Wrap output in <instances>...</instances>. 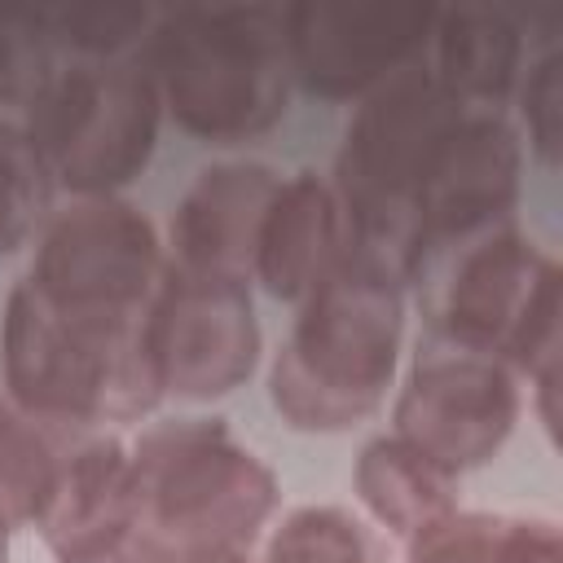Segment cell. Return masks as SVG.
<instances>
[{
    "label": "cell",
    "mask_w": 563,
    "mask_h": 563,
    "mask_svg": "<svg viewBox=\"0 0 563 563\" xmlns=\"http://www.w3.org/2000/svg\"><path fill=\"white\" fill-rule=\"evenodd\" d=\"M405 347V277L374 255H347L299 299L268 365V400L295 431H347L396 387Z\"/></svg>",
    "instance_id": "obj_1"
},
{
    "label": "cell",
    "mask_w": 563,
    "mask_h": 563,
    "mask_svg": "<svg viewBox=\"0 0 563 563\" xmlns=\"http://www.w3.org/2000/svg\"><path fill=\"white\" fill-rule=\"evenodd\" d=\"M0 369L9 400L35 422H132L163 396L150 317L62 308L26 277L4 299Z\"/></svg>",
    "instance_id": "obj_2"
},
{
    "label": "cell",
    "mask_w": 563,
    "mask_h": 563,
    "mask_svg": "<svg viewBox=\"0 0 563 563\" xmlns=\"http://www.w3.org/2000/svg\"><path fill=\"white\" fill-rule=\"evenodd\" d=\"M163 114L198 141L233 145L282 123L295 88L282 9L185 4L145 40Z\"/></svg>",
    "instance_id": "obj_3"
},
{
    "label": "cell",
    "mask_w": 563,
    "mask_h": 563,
    "mask_svg": "<svg viewBox=\"0 0 563 563\" xmlns=\"http://www.w3.org/2000/svg\"><path fill=\"white\" fill-rule=\"evenodd\" d=\"M462 110L466 106L449 97L427 66H409L361 97L347 119L330 185L347 216L352 246L405 282L427 264L418 242V189Z\"/></svg>",
    "instance_id": "obj_4"
},
{
    "label": "cell",
    "mask_w": 563,
    "mask_h": 563,
    "mask_svg": "<svg viewBox=\"0 0 563 563\" xmlns=\"http://www.w3.org/2000/svg\"><path fill=\"white\" fill-rule=\"evenodd\" d=\"M136 537L163 559L242 550L277 510V475L220 418H176L132 444Z\"/></svg>",
    "instance_id": "obj_5"
},
{
    "label": "cell",
    "mask_w": 563,
    "mask_h": 563,
    "mask_svg": "<svg viewBox=\"0 0 563 563\" xmlns=\"http://www.w3.org/2000/svg\"><path fill=\"white\" fill-rule=\"evenodd\" d=\"M22 128L53 185L79 198H110L150 167L163 101L145 57L70 62L26 106Z\"/></svg>",
    "instance_id": "obj_6"
},
{
    "label": "cell",
    "mask_w": 563,
    "mask_h": 563,
    "mask_svg": "<svg viewBox=\"0 0 563 563\" xmlns=\"http://www.w3.org/2000/svg\"><path fill=\"white\" fill-rule=\"evenodd\" d=\"M440 339L506 361L519 378L559 361L563 273L528 233L501 224L462 242L440 286Z\"/></svg>",
    "instance_id": "obj_7"
},
{
    "label": "cell",
    "mask_w": 563,
    "mask_h": 563,
    "mask_svg": "<svg viewBox=\"0 0 563 563\" xmlns=\"http://www.w3.org/2000/svg\"><path fill=\"white\" fill-rule=\"evenodd\" d=\"M172 260L154 220L123 198H79L35 242L26 282L79 312L150 317Z\"/></svg>",
    "instance_id": "obj_8"
},
{
    "label": "cell",
    "mask_w": 563,
    "mask_h": 563,
    "mask_svg": "<svg viewBox=\"0 0 563 563\" xmlns=\"http://www.w3.org/2000/svg\"><path fill=\"white\" fill-rule=\"evenodd\" d=\"M519 409V374L506 361L435 339L418 352L396 391L391 435L440 471L462 475L501 453Z\"/></svg>",
    "instance_id": "obj_9"
},
{
    "label": "cell",
    "mask_w": 563,
    "mask_h": 563,
    "mask_svg": "<svg viewBox=\"0 0 563 563\" xmlns=\"http://www.w3.org/2000/svg\"><path fill=\"white\" fill-rule=\"evenodd\" d=\"M264 352L251 286L172 264L150 312V356L163 396L220 400L238 391Z\"/></svg>",
    "instance_id": "obj_10"
},
{
    "label": "cell",
    "mask_w": 563,
    "mask_h": 563,
    "mask_svg": "<svg viewBox=\"0 0 563 563\" xmlns=\"http://www.w3.org/2000/svg\"><path fill=\"white\" fill-rule=\"evenodd\" d=\"M435 4L352 0L282 9L295 84L321 101H361L431 44Z\"/></svg>",
    "instance_id": "obj_11"
},
{
    "label": "cell",
    "mask_w": 563,
    "mask_h": 563,
    "mask_svg": "<svg viewBox=\"0 0 563 563\" xmlns=\"http://www.w3.org/2000/svg\"><path fill=\"white\" fill-rule=\"evenodd\" d=\"M523 185V136L501 110H462L418 189L422 255L501 229Z\"/></svg>",
    "instance_id": "obj_12"
},
{
    "label": "cell",
    "mask_w": 563,
    "mask_h": 563,
    "mask_svg": "<svg viewBox=\"0 0 563 563\" xmlns=\"http://www.w3.org/2000/svg\"><path fill=\"white\" fill-rule=\"evenodd\" d=\"M277 189L282 172L255 158L202 167L172 216V264L251 286L260 229Z\"/></svg>",
    "instance_id": "obj_13"
},
{
    "label": "cell",
    "mask_w": 563,
    "mask_h": 563,
    "mask_svg": "<svg viewBox=\"0 0 563 563\" xmlns=\"http://www.w3.org/2000/svg\"><path fill=\"white\" fill-rule=\"evenodd\" d=\"M35 528L57 563H75L128 541L136 532L132 449L114 435H97L75 453L57 457Z\"/></svg>",
    "instance_id": "obj_14"
},
{
    "label": "cell",
    "mask_w": 563,
    "mask_h": 563,
    "mask_svg": "<svg viewBox=\"0 0 563 563\" xmlns=\"http://www.w3.org/2000/svg\"><path fill=\"white\" fill-rule=\"evenodd\" d=\"M347 246H352V229L334 185L317 172L282 176V189L260 229L251 282H260L273 299L299 303L347 255Z\"/></svg>",
    "instance_id": "obj_15"
},
{
    "label": "cell",
    "mask_w": 563,
    "mask_h": 563,
    "mask_svg": "<svg viewBox=\"0 0 563 563\" xmlns=\"http://www.w3.org/2000/svg\"><path fill=\"white\" fill-rule=\"evenodd\" d=\"M435 84L471 110H501L523 79V26L506 9L453 4L435 13L431 66Z\"/></svg>",
    "instance_id": "obj_16"
},
{
    "label": "cell",
    "mask_w": 563,
    "mask_h": 563,
    "mask_svg": "<svg viewBox=\"0 0 563 563\" xmlns=\"http://www.w3.org/2000/svg\"><path fill=\"white\" fill-rule=\"evenodd\" d=\"M352 484L369 519L400 541H413L457 510V475L440 471L396 435H378L361 449Z\"/></svg>",
    "instance_id": "obj_17"
},
{
    "label": "cell",
    "mask_w": 563,
    "mask_h": 563,
    "mask_svg": "<svg viewBox=\"0 0 563 563\" xmlns=\"http://www.w3.org/2000/svg\"><path fill=\"white\" fill-rule=\"evenodd\" d=\"M405 545V563H563L559 523L541 515L453 510Z\"/></svg>",
    "instance_id": "obj_18"
},
{
    "label": "cell",
    "mask_w": 563,
    "mask_h": 563,
    "mask_svg": "<svg viewBox=\"0 0 563 563\" xmlns=\"http://www.w3.org/2000/svg\"><path fill=\"white\" fill-rule=\"evenodd\" d=\"M53 471H57V453L35 427V418L22 413L9 396H0V537L4 541L18 528H35Z\"/></svg>",
    "instance_id": "obj_19"
},
{
    "label": "cell",
    "mask_w": 563,
    "mask_h": 563,
    "mask_svg": "<svg viewBox=\"0 0 563 563\" xmlns=\"http://www.w3.org/2000/svg\"><path fill=\"white\" fill-rule=\"evenodd\" d=\"M260 563H378V541L352 510L308 501L282 515Z\"/></svg>",
    "instance_id": "obj_20"
},
{
    "label": "cell",
    "mask_w": 563,
    "mask_h": 563,
    "mask_svg": "<svg viewBox=\"0 0 563 563\" xmlns=\"http://www.w3.org/2000/svg\"><path fill=\"white\" fill-rule=\"evenodd\" d=\"M53 48H70L75 62H119L132 57L136 44L150 40L158 13L141 4H70V9H44Z\"/></svg>",
    "instance_id": "obj_21"
},
{
    "label": "cell",
    "mask_w": 563,
    "mask_h": 563,
    "mask_svg": "<svg viewBox=\"0 0 563 563\" xmlns=\"http://www.w3.org/2000/svg\"><path fill=\"white\" fill-rule=\"evenodd\" d=\"M48 167L26 128L0 114V255L22 246L48 211Z\"/></svg>",
    "instance_id": "obj_22"
},
{
    "label": "cell",
    "mask_w": 563,
    "mask_h": 563,
    "mask_svg": "<svg viewBox=\"0 0 563 563\" xmlns=\"http://www.w3.org/2000/svg\"><path fill=\"white\" fill-rule=\"evenodd\" d=\"M53 40L40 13H0V106H31L53 79Z\"/></svg>",
    "instance_id": "obj_23"
},
{
    "label": "cell",
    "mask_w": 563,
    "mask_h": 563,
    "mask_svg": "<svg viewBox=\"0 0 563 563\" xmlns=\"http://www.w3.org/2000/svg\"><path fill=\"white\" fill-rule=\"evenodd\" d=\"M519 114L528 132V150L559 167L563 158V48H550L532 62V70L519 79Z\"/></svg>",
    "instance_id": "obj_24"
},
{
    "label": "cell",
    "mask_w": 563,
    "mask_h": 563,
    "mask_svg": "<svg viewBox=\"0 0 563 563\" xmlns=\"http://www.w3.org/2000/svg\"><path fill=\"white\" fill-rule=\"evenodd\" d=\"M75 563H163V554L145 541V537H128V541H119V545H110V550H97V554H88V559H75Z\"/></svg>",
    "instance_id": "obj_25"
},
{
    "label": "cell",
    "mask_w": 563,
    "mask_h": 563,
    "mask_svg": "<svg viewBox=\"0 0 563 563\" xmlns=\"http://www.w3.org/2000/svg\"><path fill=\"white\" fill-rule=\"evenodd\" d=\"M163 563H246L242 550H198V554H167Z\"/></svg>",
    "instance_id": "obj_26"
},
{
    "label": "cell",
    "mask_w": 563,
    "mask_h": 563,
    "mask_svg": "<svg viewBox=\"0 0 563 563\" xmlns=\"http://www.w3.org/2000/svg\"><path fill=\"white\" fill-rule=\"evenodd\" d=\"M0 563H9V541L0 537Z\"/></svg>",
    "instance_id": "obj_27"
}]
</instances>
